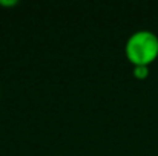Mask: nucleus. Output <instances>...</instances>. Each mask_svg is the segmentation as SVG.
<instances>
[{"instance_id": "7ed1b4c3", "label": "nucleus", "mask_w": 158, "mask_h": 156, "mask_svg": "<svg viewBox=\"0 0 158 156\" xmlns=\"http://www.w3.org/2000/svg\"><path fill=\"white\" fill-rule=\"evenodd\" d=\"M17 3H19L17 0H0V5H3V6H12Z\"/></svg>"}, {"instance_id": "f257e3e1", "label": "nucleus", "mask_w": 158, "mask_h": 156, "mask_svg": "<svg viewBox=\"0 0 158 156\" xmlns=\"http://www.w3.org/2000/svg\"><path fill=\"white\" fill-rule=\"evenodd\" d=\"M124 54L134 66H149L158 57V35L149 29L132 32L124 43Z\"/></svg>"}, {"instance_id": "f03ea898", "label": "nucleus", "mask_w": 158, "mask_h": 156, "mask_svg": "<svg viewBox=\"0 0 158 156\" xmlns=\"http://www.w3.org/2000/svg\"><path fill=\"white\" fill-rule=\"evenodd\" d=\"M149 74V66H134V75L137 78H146Z\"/></svg>"}]
</instances>
